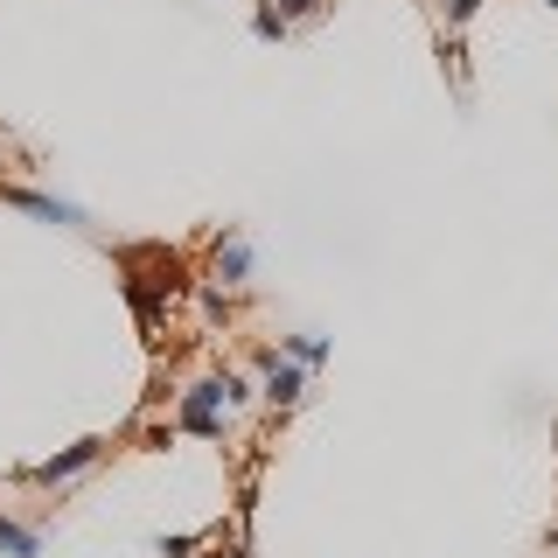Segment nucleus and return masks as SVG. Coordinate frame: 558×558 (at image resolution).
<instances>
[{
  "mask_svg": "<svg viewBox=\"0 0 558 558\" xmlns=\"http://www.w3.org/2000/svg\"><path fill=\"white\" fill-rule=\"evenodd\" d=\"M174 412H182V433H196V440H223V384H217V371L209 377H196L182 398H174Z\"/></svg>",
  "mask_w": 558,
  "mask_h": 558,
  "instance_id": "f257e3e1",
  "label": "nucleus"
},
{
  "mask_svg": "<svg viewBox=\"0 0 558 558\" xmlns=\"http://www.w3.org/2000/svg\"><path fill=\"white\" fill-rule=\"evenodd\" d=\"M105 447H112V440H98V433H92V440H77V447L49 453V461H35L22 482H35V488H63V482H77L84 468H98V461H105Z\"/></svg>",
  "mask_w": 558,
  "mask_h": 558,
  "instance_id": "f03ea898",
  "label": "nucleus"
},
{
  "mask_svg": "<svg viewBox=\"0 0 558 558\" xmlns=\"http://www.w3.org/2000/svg\"><path fill=\"white\" fill-rule=\"evenodd\" d=\"M258 371H266V398H272V405H301V398H307V371H301L293 356L258 349Z\"/></svg>",
  "mask_w": 558,
  "mask_h": 558,
  "instance_id": "7ed1b4c3",
  "label": "nucleus"
},
{
  "mask_svg": "<svg viewBox=\"0 0 558 558\" xmlns=\"http://www.w3.org/2000/svg\"><path fill=\"white\" fill-rule=\"evenodd\" d=\"M0 203H8V209H28V217H43V223H63V231H84V209L77 203L35 196V189H14V182H0Z\"/></svg>",
  "mask_w": 558,
  "mask_h": 558,
  "instance_id": "20e7f679",
  "label": "nucleus"
},
{
  "mask_svg": "<svg viewBox=\"0 0 558 558\" xmlns=\"http://www.w3.org/2000/svg\"><path fill=\"white\" fill-rule=\"evenodd\" d=\"M209 272H217L223 293H238L244 272H252V244H244L238 231H217V258H209Z\"/></svg>",
  "mask_w": 558,
  "mask_h": 558,
  "instance_id": "39448f33",
  "label": "nucleus"
},
{
  "mask_svg": "<svg viewBox=\"0 0 558 558\" xmlns=\"http://www.w3.org/2000/svg\"><path fill=\"white\" fill-rule=\"evenodd\" d=\"M0 551H8V558H43V537H35V531H22V523H14L8 510H0Z\"/></svg>",
  "mask_w": 558,
  "mask_h": 558,
  "instance_id": "423d86ee",
  "label": "nucleus"
},
{
  "mask_svg": "<svg viewBox=\"0 0 558 558\" xmlns=\"http://www.w3.org/2000/svg\"><path fill=\"white\" fill-rule=\"evenodd\" d=\"M279 356H293L301 371H314V363L328 356V342H322V336H287V342H279Z\"/></svg>",
  "mask_w": 558,
  "mask_h": 558,
  "instance_id": "0eeeda50",
  "label": "nucleus"
},
{
  "mask_svg": "<svg viewBox=\"0 0 558 558\" xmlns=\"http://www.w3.org/2000/svg\"><path fill=\"white\" fill-rule=\"evenodd\" d=\"M217 384H223V405H252V377L244 371H217Z\"/></svg>",
  "mask_w": 558,
  "mask_h": 558,
  "instance_id": "6e6552de",
  "label": "nucleus"
},
{
  "mask_svg": "<svg viewBox=\"0 0 558 558\" xmlns=\"http://www.w3.org/2000/svg\"><path fill=\"white\" fill-rule=\"evenodd\" d=\"M328 0H279V22H322Z\"/></svg>",
  "mask_w": 558,
  "mask_h": 558,
  "instance_id": "1a4fd4ad",
  "label": "nucleus"
},
{
  "mask_svg": "<svg viewBox=\"0 0 558 558\" xmlns=\"http://www.w3.org/2000/svg\"><path fill=\"white\" fill-rule=\"evenodd\" d=\"M252 35H258V43H287V22H279V8H258V14H252Z\"/></svg>",
  "mask_w": 558,
  "mask_h": 558,
  "instance_id": "9d476101",
  "label": "nucleus"
},
{
  "mask_svg": "<svg viewBox=\"0 0 558 558\" xmlns=\"http://www.w3.org/2000/svg\"><path fill=\"white\" fill-rule=\"evenodd\" d=\"M482 14V0H447V28H468Z\"/></svg>",
  "mask_w": 558,
  "mask_h": 558,
  "instance_id": "9b49d317",
  "label": "nucleus"
},
{
  "mask_svg": "<svg viewBox=\"0 0 558 558\" xmlns=\"http://www.w3.org/2000/svg\"><path fill=\"white\" fill-rule=\"evenodd\" d=\"M545 8H558V0H545Z\"/></svg>",
  "mask_w": 558,
  "mask_h": 558,
  "instance_id": "f8f14e48",
  "label": "nucleus"
}]
</instances>
